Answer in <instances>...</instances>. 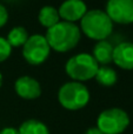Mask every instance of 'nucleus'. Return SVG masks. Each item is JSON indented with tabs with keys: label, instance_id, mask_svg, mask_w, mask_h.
I'll return each instance as SVG.
<instances>
[{
	"label": "nucleus",
	"instance_id": "nucleus-1",
	"mask_svg": "<svg viewBox=\"0 0 133 134\" xmlns=\"http://www.w3.org/2000/svg\"><path fill=\"white\" fill-rule=\"evenodd\" d=\"M81 37L79 26L73 23L59 21L53 27L48 28L45 34L49 47L57 52H68L78 45Z\"/></svg>",
	"mask_w": 133,
	"mask_h": 134
},
{
	"label": "nucleus",
	"instance_id": "nucleus-3",
	"mask_svg": "<svg viewBox=\"0 0 133 134\" xmlns=\"http://www.w3.org/2000/svg\"><path fill=\"white\" fill-rule=\"evenodd\" d=\"M58 100L61 106L68 111L81 109L90 101L88 88L78 81L66 82L59 90Z\"/></svg>",
	"mask_w": 133,
	"mask_h": 134
},
{
	"label": "nucleus",
	"instance_id": "nucleus-16",
	"mask_svg": "<svg viewBox=\"0 0 133 134\" xmlns=\"http://www.w3.org/2000/svg\"><path fill=\"white\" fill-rule=\"evenodd\" d=\"M11 53H12V47L9 46V44L7 42V40L5 38L0 37V63L8 59Z\"/></svg>",
	"mask_w": 133,
	"mask_h": 134
},
{
	"label": "nucleus",
	"instance_id": "nucleus-13",
	"mask_svg": "<svg viewBox=\"0 0 133 134\" xmlns=\"http://www.w3.org/2000/svg\"><path fill=\"white\" fill-rule=\"evenodd\" d=\"M18 131L19 134H49L48 127L44 122L35 119L24 121Z\"/></svg>",
	"mask_w": 133,
	"mask_h": 134
},
{
	"label": "nucleus",
	"instance_id": "nucleus-12",
	"mask_svg": "<svg viewBox=\"0 0 133 134\" xmlns=\"http://www.w3.org/2000/svg\"><path fill=\"white\" fill-rule=\"evenodd\" d=\"M38 20L44 27H46L47 30L51 27H53L54 25L60 21V15L59 12L56 7L53 6H44L41 7V9L39 11L38 14Z\"/></svg>",
	"mask_w": 133,
	"mask_h": 134
},
{
	"label": "nucleus",
	"instance_id": "nucleus-7",
	"mask_svg": "<svg viewBox=\"0 0 133 134\" xmlns=\"http://www.w3.org/2000/svg\"><path fill=\"white\" fill-rule=\"evenodd\" d=\"M106 14L113 23L129 25L133 23V0H107Z\"/></svg>",
	"mask_w": 133,
	"mask_h": 134
},
{
	"label": "nucleus",
	"instance_id": "nucleus-8",
	"mask_svg": "<svg viewBox=\"0 0 133 134\" xmlns=\"http://www.w3.org/2000/svg\"><path fill=\"white\" fill-rule=\"evenodd\" d=\"M63 21L73 23L81 20L87 12V5L84 0H65L58 9Z\"/></svg>",
	"mask_w": 133,
	"mask_h": 134
},
{
	"label": "nucleus",
	"instance_id": "nucleus-15",
	"mask_svg": "<svg viewBox=\"0 0 133 134\" xmlns=\"http://www.w3.org/2000/svg\"><path fill=\"white\" fill-rule=\"evenodd\" d=\"M94 78L97 79L100 85L103 86H113L115 82H117V72L113 68L107 66H99L98 72H97L96 76Z\"/></svg>",
	"mask_w": 133,
	"mask_h": 134
},
{
	"label": "nucleus",
	"instance_id": "nucleus-2",
	"mask_svg": "<svg viewBox=\"0 0 133 134\" xmlns=\"http://www.w3.org/2000/svg\"><path fill=\"white\" fill-rule=\"evenodd\" d=\"M80 31L90 39L101 41L106 40L113 31V21L101 9H91L80 20Z\"/></svg>",
	"mask_w": 133,
	"mask_h": 134
},
{
	"label": "nucleus",
	"instance_id": "nucleus-5",
	"mask_svg": "<svg viewBox=\"0 0 133 134\" xmlns=\"http://www.w3.org/2000/svg\"><path fill=\"white\" fill-rule=\"evenodd\" d=\"M130 116L121 108H108L98 116L97 127L104 134H121L129 127Z\"/></svg>",
	"mask_w": 133,
	"mask_h": 134
},
{
	"label": "nucleus",
	"instance_id": "nucleus-4",
	"mask_svg": "<svg viewBox=\"0 0 133 134\" xmlns=\"http://www.w3.org/2000/svg\"><path fill=\"white\" fill-rule=\"evenodd\" d=\"M99 65L96 59L88 53H79L68 59L65 65V71L67 75L73 81H86L96 76Z\"/></svg>",
	"mask_w": 133,
	"mask_h": 134
},
{
	"label": "nucleus",
	"instance_id": "nucleus-20",
	"mask_svg": "<svg viewBox=\"0 0 133 134\" xmlns=\"http://www.w3.org/2000/svg\"><path fill=\"white\" fill-rule=\"evenodd\" d=\"M1 85H2V75L0 73V87H1Z\"/></svg>",
	"mask_w": 133,
	"mask_h": 134
},
{
	"label": "nucleus",
	"instance_id": "nucleus-18",
	"mask_svg": "<svg viewBox=\"0 0 133 134\" xmlns=\"http://www.w3.org/2000/svg\"><path fill=\"white\" fill-rule=\"evenodd\" d=\"M0 134H19V131L13 127H5L0 131Z\"/></svg>",
	"mask_w": 133,
	"mask_h": 134
},
{
	"label": "nucleus",
	"instance_id": "nucleus-6",
	"mask_svg": "<svg viewBox=\"0 0 133 134\" xmlns=\"http://www.w3.org/2000/svg\"><path fill=\"white\" fill-rule=\"evenodd\" d=\"M51 53V47L45 35H30L26 44L23 46V55L30 65L38 66L46 61Z\"/></svg>",
	"mask_w": 133,
	"mask_h": 134
},
{
	"label": "nucleus",
	"instance_id": "nucleus-14",
	"mask_svg": "<svg viewBox=\"0 0 133 134\" xmlns=\"http://www.w3.org/2000/svg\"><path fill=\"white\" fill-rule=\"evenodd\" d=\"M30 38L26 28L23 26H15L8 32L6 40L11 47H23Z\"/></svg>",
	"mask_w": 133,
	"mask_h": 134
},
{
	"label": "nucleus",
	"instance_id": "nucleus-11",
	"mask_svg": "<svg viewBox=\"0 0 133 134\" xmlns=\"http://www.w3.org/2000/svg\"><path fill=\"white\" fill-rule=\"evenodd\" d=\"M113 49L114 47L112 46L111 42H108L107 40H101L97 42L96 46L93 47L92 57L96 59L98 65L105 66L113 61Z\"/></svg>",
	"mask_w": 133,
	"mask_h": 134
},
{
	"label": "nucleus",
	"instance_id": "nucleus-19",
	"mask_svg": "<svg viewBox=\"0 0 133 134\" xmlns=\"http://www.w3.org/2000/svg\"><path fill=\"white\" fill-rule=\"evenodd\" d=\"M85 134H104L98 127H91L85 132Z\"/></svg>",
	"mask_w": 133,
	"mask_h": 134
},
{
	"label": "nucleus",
	"instance_id": "nucleus-10",
	"mask_svg": "<svg viewBox=\"0 0 133 134\" xmlns=\"http://www.w3.org/2000/svg\"><path fill=\"white\" fill-rule=\"evenodd\" d=\"M113 61L123 69H133V42H120L113 49Z\"/></svg>",
	"mask_w": 133,
	"mask_h": 134
},
{
	"label": "nucleus",
	"instance_id": "nucleus-17",
	"mask_svg": "<svg viewBox=\"0 0 133 134\" xmlns=\"http://www.w3.org/2000/svg\"><path fill=\"white\" fill-rule=\"evenodd\" d=\"M7 20H8V12L4 5L0 4V28L6 25Z\"/></svg>",
	"mask_w": 133,
	"mask_h": 134
},
{
	"label": "nucleus",
	"instance_id": "nucleus-9",
	"mask_svg": "<svg viewBox=\"0 0 133 134\" xmlns=\"http://www.w3.org/2000/svg\"><path fill=\"white\" fill-rule=\"evenodd\" d=\"M14 90L19 97L27 100L37 99L41 94L40 83L34 78L28 75H24L16 79L15 83H14Z\"/></svg>",
	"mask_w": 133,
	"mask_h": 134
}]
</instances>
